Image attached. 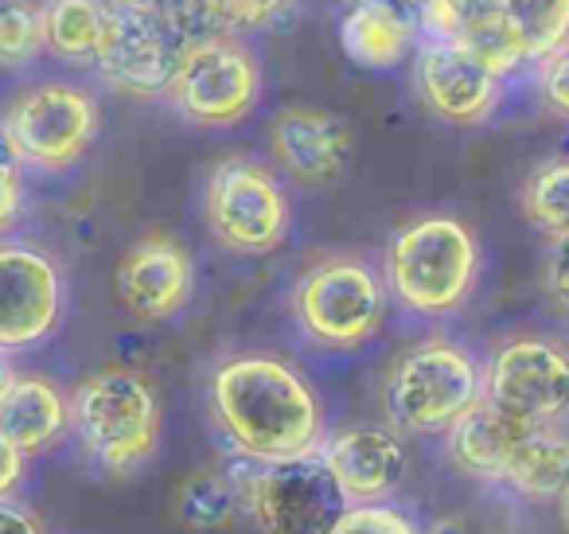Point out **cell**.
Wrapping results in <instances>:
<instances>
[{
  "label": "cell",
  "instance_id": "cell-12",
  "mask_svg": "<svg viewBox=\"0 0 569 534\" xmlns=\"http://www.w3.org/2000/svg\"><path fill=\"white\" fill-rule=\"evenodd\" d=\"M410 87L421 110L452 129L488 126L507 95L503 75L483 63L468 43L433 36L418 40L410 59Z\"/></svg>",
  "mask_w": 569,
  "mask_h": 534
},
{
  "label": "cell",
  "instance_id": "cell-23",
  "mask_svg": "<svg viewBox=\"0 0 569 534\" xmlns=\"http://www.w3.org/2000/svg\"><path fill=\"white\" fill-rule=\"evenodd\" d=\"M242 511V495H238L234 472L203 468L196 476H188L176 487L172 515L176 523H183L188 531H222L230 526Z\"/></svg>",
  "mask_w": 569,
  "mask_h": 534
},
{
  "label": "cell",
  "instance_id": "cell-28",
  "mask_svg": "<svg viewBox=\"0 0 569 534\" xmlns=\"http://www.w3.org/2000/svg\"><path fill=\"white\" fill-rule=\"evenodd\" d=\"M328 534H426V526H418L402 507L395 503H356L340 515V523Z\"/></svg>",
  "mask_w": 569,
  "mask_h": 534
},
{
  "label": "cell",
  "instance_id": "cell-1",
  "mask_svg": "<svg viewBox=\"0 0 569 534\" xmlns=\"http://www.w3.org/2000/svg\"><path fill=\"white\" fill-rule=\"evenodd\" d=\"M207 414L222 445L250 464L317 453L328 414L312 378L277 352H230L207 370Z\"/></svg>",
  "mask_w": 569,
  "mask_h": 534
},
{
  "label": "cell",
  "instance_id": "cell-35",
  "mask_svg": "<svg viewBox=\"0 0 569 534\" xmlns=\"http://www.w3.org/2000/svg\"><path fill=\"white\" fill-rule=\"evenodd\" d=\"M558 511H561V523H566V531H569V484H566V492L558 495Z\"/></svg>",
  "mask_w": 569,
  "mask_h": 534
},
{
  "label": "cell",
  "instance_id": "cell-22",
  "mask_svg": "<svg viewBox=\"0 0 569 534\" xmlns=\"http://www.w3.org/2000/svg\"><path fill=\"white\" fill-rule=\"evenodd\" d=\"M102 28L106 0H48L43 4V48L67 63H94Z\"/></svg>",
  "mask_w": 569,
  "mask_h": 534
},
{
  "label": "cell",
  "instance_id": "cell-15",
  "mask_svg": "<svg viewBox=\"0 0 569 534\" xmlns=\"http://www.w3.org/2000/svg\"><path fill=\"white\" fill-rule=\"evenodd\" d=\"M196 293V261L180 238L152 230L137 238L118 261V297L137 320L168 324Z\"/></svg>",
  "mask_w": 569,
  "mask_h": 534
},
{
  "label": "cell",
  "instance_id": "cell-6",
  "mask_svg": "<svg viewBox=\"0 0 569 534\" xmlns=\"http://www.w3.org/2000/svg\"><path fill=\"white\" fill-rule=\"evenodd\" d=\"M289 313L297 332L320 352H359L387 324V277L363 254H325L293 281Z\"/></svg>",
  "mask_w": 569,
  "mask_h": 534
},
{
  "label": "cell",
  "instance_id": "cell-16",
  "mask_svg": "<svg viewBox=\"0 0 569 534\" xmlns=\"http://www.w3.org/2000/svg\"><path fill=\"white\" fill-rule=\"evenodd\" d=\"M320 461L332 472L336 487L356 503H387L410 472V448L395 425H351L320 445Z\"/></svg>",
  "mask_w": 569,
  "mask_h": 534
},
{
  "label": "cell",
  "instance_id": "cell-11",
  "mask_svg": "<svg viewBox=\"0 0 569 534\" xmlns=\"http://www.w3.org/2000/svg\"><path fill=\"white\" fill-rule=\"evenodd\" d=\"M98 126H102V113L90 90L71 82H40L9 106L0 134L9 137L24 168L67 172L87 157Z\"/></svg>",
  "mask_w": 569,
  "mask_h": 534
},
{
  "label": "cell",
  "instance_id": "cell-32",
  "mask_svg": "<svg viewBox=\"0 0 569 534\" xmlns=\"http://www.w3.org/2000/svg\"><path fill=\"white\" fill-rule=\"evenodd\" d=\"M0 534H43V523L24 503H17L12 495H0Z\"/></svg>",
  "mask_w": 569,
  "mask_h": 534
},
{
  "label": "cell",
  "instance_id": "cell-19",
  "mask_svg": "<svg viewBox=\"0 0 569 534\" xmlns=\"http://www.w3.org/2000/svg\"><path fill=\"white\" fill-rule=\"evenodd\" d=\"M71 429V398L40 375H12L0 394V433L24 456L43 453Z\"/></svg>",
  "mask_w": 569,
  "mask_h": 534
},
{
  "label": "cell",
  "instance_id": "cell-5",
  "mask_svg": "<svg viewBox=\"0 0 569 534\" xmlns=\"http://www.w3.org/2000/svg\"><path fill=\"white\" fill-rule=\"evenodd\" d=\"M483 398V363L452 336L402 347L382 378V409L402 437H437Z\"/></svg>",
  "mask_w": 569,
  "mask_h": 534
},
{
  "label": "cell",
  "instance_id": "cell-34",
  "mask_svg": "<svg viewBox=\"0 0 569 534\" xmlns=\"http://www.w3.org/2000/svg\"><path fill=\"white\" fill-rule=\"evenodd\" d=\"M12 375H17V370L9 367V359H4V352H0V394H4V386L12 383Z\"/></svg>",
  "mask_w": 569,
  "mask_h": 534
},
{
  "label": "cell",
  "instance_id": "cell-20",
  "mask_svg": "<svg viewBox=\"0 0 569 534\" xmlns=\"http://www.w3.org/2000/svg\"><path fill=\"white\" fill-rule=\"evenodd\" d=\"M499 36L519 71H530L569 43V0H507L499 12Z\"/></svg>",
  "mask_w": 569,
  "mask_h": 534
},
{
  "label": "cell",
  "instance_id": "cell-33",
  "mask_svg": "<svg viewBox=\"0 0 569 534\" xmlns=\"http://www.w3.org/2000/svg\"><path fill=\"white\" fill-rule=\"evenodd\" d=\"M24 468H28V456L0 433V495L17 492L20 479H24Z\"/></svg>",
  "mask_w": 569,
  "mask_h": 534
},
{
  "label": "cell",
  "instance_id": "cell-36",
  "mask_svg": "<svg viewBox=\"0 0 569 534\" xmlns=\"http://www.w3.org/2000/svg\"><path fill=\"white\" fill-rule=\"evenodd\" d=\"M395 4H402V9H406V12H413V17H418V12H421V9H426L429 0H395Z\"/></svg>",
  "mask_w": 569,
  "mask_h": 534
},
{
  "label": "cell",
  "instance_id": "cell-3",
  "mask_svg": "<svg viewBox=\"0 0 569 534\" xmlns=\"http://www.w3.org/2000/svg\"><path fill=\"white\" fill-rule=\"evenodd\" d=\"M219 36L199 0H106L94 71L129 98H164L183 56Z\"/></svg>",
  "mask_w": 569,
  "mask_h": 534
},
{
  "label": "cell",
  "instance_id": "cell-27",
  "mask_svg": "<svg viewBox=\"0 0 569 534\" xmlns=\"http://www.w3.org/2000/svg\"><path fill=\"white\" fill-rule=\"evenodd\" d=\"M43 51V4L36 0H0V67L32 63Z\"/></svg>",
  "mask_w": 569,
  "mask_h": 534
},
{
  "label": "cell",
  "instance_id": "cell-26",
  "mask_svg": "<svg viewBox=\"0 0 569 534\" xmlns=\"http://www.w3.org/2000/svg\"><path fill=\"white\" fill-rule=\"evenodd\" d=\"M214 32H277L297 17L301 0H199Z\"/></svg>",
  "mask_w": 569,
  "mask_h": 534
},
{
  "label": "cell",
  "instance_id": "cell-21",
  "mask_svg": "<svg viewBox=\"0 0 569 534\" xmlns=\"http://www.w3.org/2000/svg\"><path fill=\"white\" fill-rule=\"evenodd\" d=\"M569 484V433L561 425H535L522 441L503 487L530 503H558Z\"/></svg>",
  "mask_w": 569,
  "mask_h": 534
},
{
  "label": "cell",
  "instance_id": "cell-25",
  "mask_svg": "<svg viewBox=\"0 0 569 534\" xmlns=\"http://www.w3.org/2000/svg\"><path fill=\"white\" fill-rule=\"evenodd\" d=\"M507 0H429L418 12L421 36L433 40H472L499 24Z\"/></svg>",
  "mask_w": 569,
  "mask_h": 534
},
{
  "label": "cell",
  "instance_id": "cell-17",
  "mask_svg": "<svg viewBox=\"0 0 569 534\" xmlns=\"http://www.w3.org/2000/svg\"><path fill=\"white\" fill-rule=\"evenodd\" d=\"M535 422L507 414V409L491 406L480 398L457 425L441 433L445 437V461L460 472V476L476 479V484L503 487L507 472H511L515 456H519L522 441L530 437Z\"/></svg>",
  "mask_w": 569,
  "mask_h": 534
},
{
  "label": "cell",
  "instance_id": "cell-8",
  "mask_svg": "<svg viewBox=\"0 0 569 534\" xmlns=\"http://www.w3.org/2000/svg\"><path fill=\"white\" fill-rule=\"evenodd\" d=\"M266 67L258 51L234 32L199 40L183 56L168 102L196 129H234L261 106Z\"/></svg>",
  "mask_w": 569,
  "mask_h": 534
},
{
  "label": "cell",
  "instance_id": "cell-29",
  "mask_svg": "<svg viewBox=\"0 0 569 534\" xmlns=\"http://www.w3.org/2000/svg\"><path fill=\"white\" fill-rule=\"evenodd\" d=\"M530 75H535V90L546 110L569 121V43L530 67Z\"/></svg>",
  "mask_w": 569,
  "mask_h": 534
},
{
  "label": "cell",
  "instance_id": "cell-4",
  "mask_svg": "<svg viewBox=\"0 0 569 534\" xmlns=\"http://www.w3.org/2000/svg\"><path fill=\"white\" fill-rule=\"evenodd\" d=\"M71 429L106 476H133L157 456L164 433L160 394L137 367H106L71 394Z\"/></svg>",
  "mask_w": 569,
  "mask_h": 534
},
{
  "label": "cell",
  "instance_id": "cell-18",
  "mask_svg": "<svg viewBox=\"0 0 569 534\" xmlns=\"http://www.w3.org/2000/svg\"><path fill=\"white\" fill-rule=\"evenodd\" d=\"M418 17L395 0H351L340 20V48L356 67L398 71L418 51Z\"/></svg>",
  "mask_w": 569,
  "mask_h": 534
},
{
  "label": "cell",
  "instance_id": "cell-9",
  "mask_svg": "<svg viewBox=\"0 0 569 534\" xmlns=\"http://www.w3.org/2000/svg\"><path fill=\"white\" fill-rule=\"evenodd\" d=\"M242 464L246 472L234 476L238 495L261 534H328L348 511V500L320 461V448L289 461Z\"/></svg>",
  "mask_w": 569,
  "mask_h": 534
},
{
  "label": "cell",
  "instance_id": "cell-13",
  "mask_svg": "<svg viewBox=\"0 0 569 534\" xmlns=\"http://www.w3.org/2000/svg\"><path fill=\"white\" fill-rule=\"evenodd\" d=\"M266 149L284 184L320 191L348 176L356 160V129L348 118L320 106H284L269 121Z\"/></svg>",
  "mask_w": 569,
  "mask_h": 534
},
{
  "label": "cell",
  "instance_id": "cell-24",
  "mask_svg": "<svg viewBox=\"0 0 569 534\" xmlns=\"http://www.w3.org/2000/svg\"><path fill=\"white\" fill-rule=\"evenodd\" d=\"M519 207H522V219L546 243L569 235V152L546 157L530 168V176L519 188Z\"/></svg>",
  "mask_w": 569,
  "mask_h": 534
},
{
  "label": "cell",
  "instance_id": "cell-30",
  "mask_svg": "<svg viewBox=\"0 0 569 534\" xmlns=\"http://www.w3.org/2000/svg\"><path fill=\"white\" fill-rule=\"evenodd\" d=\"M20 207H24V160L0 134V230H9L20 219Z\"/></svg>",
  "mask_w": 569,
  "mask_h": 534
},
{
  "label": "cell",
  "instance_id": "cell-2",
  "mask_svg": "<svg viewBox=\"0 0 569 534\" xmlns=\"http://www.w3.org/2000/svg\"><path fill=\"white\" fill-rule=\"evenodd\" d=\"M379 269L402 313L418 320H449L476 297L483 250L460 215L429 211L390 235Z\"/></svg>",
  "mask_w": 569,
  "mask_h": 534
},
{
  "label": "cell",
  "instance_id": "cell-31",
  "mask_svg": "<svg viewBox=\"0 0 569 534\" xmlns=\"http://www.w3.org/2000/svg\"><path fill=\"white\" fill-rule=\"evenodd\" d=\"M546 293H550L553 308L569 320V235L553 238L546 250Z\"/></svg>",
  "mask_w": 569,
  "mask_h": 534
},
{
  "label": "cell",
  "instance_id": "cell-10",
  "mask_svg": "<svg viewBox=\"0 0 569 534\" xmlns=\"http://www.w3.org/2000/svg\"><path fill=\"white\" fill-rule=\"evenodd\" d=\"M483 398L535 425L569 414V344L546 332H511L483 355Z\"/></svg>",
  "mask_w": 569,
  "mask_h": 534
},
{
  "label": "cell",
  "instance_id": "cell-7",
  "mask_svg": "<svg viewBox=\"0 0 569 534\" xmlns=\"http://www.w3.org/2000/svg\"><path fill=\"white\" fill-rule=\"evenodd\" d=\"M203 222L222 250L238 258H266L289 243L293 199L273 165L230 152L207 168Z\"/></svg>",
  "mask_w": 569,
  "mask_h": 534
},
{
  "label": "cell",
  "instance_id": "cell-14",
  "mask_svg": "<svg viewBox=\"0 0 569 534\" xmlns=\"http://www.w3.org/2000/svg\"><path fill=\"white\" fill-rule=\"evenodd\" d=\"M67 308L63 269L51 254L0 243V352H24L59 328Z\"/></svg>",
  "mask_w": 569,
  "mask_h": 534
}]
</instances>
